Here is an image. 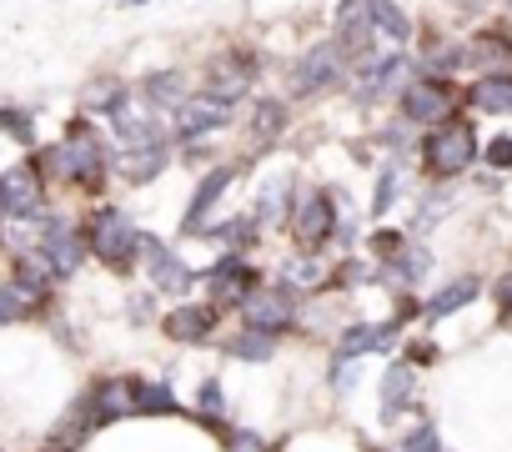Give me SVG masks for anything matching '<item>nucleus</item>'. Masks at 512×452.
<instances>
[{"instance_id":"f257e3e1","label":"nucleus","mask_w":512,"mask_h":452,"mask_svg":"<svg viewBox=\"0 0 512 452\" xmlns=\"http://www.w3.org/2000/svg\"><path fill=\"white\" fill-rule=\"evenodd\" d=\"M36 166H41V176H56L66 186L101 191L106 176H111V151H106V141L96 136L91 121H71L66 126V141L61 146H46Z\"/></svg>"},{"instance_id":"f03ea898","label":"nucleus","mask_w":512,"mask_h":452,"mask_svg":"<svg viewBox=\"0 0 512 452\" xmlns=\"http://www.w3.org/2000/svg\"><path fill=\"white\" fill-rule=\"evenodd\" d=\"M482 156V136L467 116H452L432 131H422L417 141V161L427 181H457L462 171H472V161Z\"/></svg>"},{"instance_id":"7ed1b4c3","label":"nucleus","mask_w":512,"mask_h":452,"mask_svg":"<svg viewBox=\"0 0 512 452\" xmlns=\"http://www.w3.org/2000/svg\"><path fill=\"white\" fill-rule=\"evenodd\" d=\"M292 247L302 252V257H322L332 242H337V232H342V216H337V196L327 191V186H307L302 196H297V211H292Z\"/></svg>"},{"instance_id":"20e7f679","label":"nucleus","mask_w":512,"mask_h":452,"mask_svg":"<svg viewBox=\"0 0 512 452\" xmlns=\"http://www.w3.org/2000/svg\"><path fill=\"white\" fill-rule=\"evenodd\" d=\"M141 232H136V221L121 211V206H101L91 221H86V252L96 262H106L111 272H131V262L141 257Z\"/></svg>"},{"instance_id":"39448f33","label":"nucleus","mask_w":512,"mask_h":452,"mask_svg":"<svg viewBox=\"0 0 512 452\" xmlns=\"http://www.w3.org/2000/svg\"><path fill=\"white\" fill-rule=\"evenodd\" d=\"M457 106H462V91H457L447 76H412V81L397 91V116H402L407 126H422V131L452 121Z\"/></svg>"},{"instance_id":"423d86ee","label":"nucleus","mask_w":512,"mask_h":452,"mask_svg":"<svg viewBox=\"0 0 512 452\" xmlns=\"http://www.w3.org/2000/svg\"><path fill=\"white\" fill-rule=\"evenodd\" d=\"M417 412H422V372L412 362L392 357L382 367V382H377V422H382V432L397 437L402 422L417 417Z\"/></svg>"},{"instance_id":"0eeeda50","label":"nucleus","mask_w":512,"mask_h":452,"mask_svg":"<svg viewBox=\"0 0 512 452\" xmlns=\"http://www.w3.org/2000/svg\"><path fill=\"white\" fill-rule=\"evenodd\" d=\"M256 76H262V56H256L251 46H226V51H216V56L201 66V91L236 106V101L251 96Z\"/></svg>"},{"instance_id":"6e6552de","label":"nucleus","mask_w":512,"mask_h":452,"mask_svg":"<svg viewBox=\"0 0 512 452\" xmlns=\"http://www.w3.org/2000/svg\"><path fill=\"white\" fill-rule=\"evenodd\" d=\"M236 317H241V327H251V332L287 337V332L302 322V297L287 292V287H277V282H262V287H256V292L236 307Z\"/></svg>"},{"instance_id":"1a4fd4ad","label":"nucleus","mask_w":512,"mask_h":452,"mask_svg":"<svg viewBox=\"0 0 512 452\" xmlns=\"http://www.w3.org/2000/svg\"><path fill=\"white\" fill-rule=\"evenodd\" d=\"M256 287H262V267H251V257L221 252L211 267H201V292H206V302L221 307V312L241 307Z\"/></svg>"},{"instance_id":"9d476101","label":"nucleus","mask_w":512,"mask_h":452,"mask_svg":"<svg viewBox=\"0 0 512 452\" xmlns=\"http://www.w3.org/2000/svg\"><path fill=\"white\" fill-rule=\"evenodd\" d=\"M347 71H352V66H347V56H342L332 41H312V46L292 61L287 86H292V96H297V101H312V96H327Z\"/></svg>"},{"instance_id":"9b49d317","label":"nucleus","mask_w":512,"mask_h":452,"mask_svg":"<svg viewBox=\"0 0 512 452\" xmlns=\"http://www.w3.org/2000/svg\"><path fill=\"white\" fill-rule=\"evenodd\" d=\"M221 317H226V312L201 297V302H176V307H166L156 327H161V337H166L171 347H206V342H216Z\"/></svg>"},{"instance_id":"f8f14e48","label":"nucleus","mask_w":512,"mask_h":452,"mask_svg":"<svg viewBox=\"0 0 512 452\" xmlns=\"http://www.w3.org/2000/svg\"><path fill=\"white\" fill-rule=\"evenodd\" d=\"M332 46L347 56L352 71H362V66L377 61V26H372V16H367V0H342V6H337Z\"/></svg>"},{"instance_id":"ddd939ff","label":"nucleus","mask_w":512,"mask_h":452,"mask_svg":"<svg viewBox=\"0 0 512 452\" xmlns=\"http://www.w3.org/2000/svg\"><path fill=\"white\" fill-rule=\"evenodd\" d=\"M86 402L96 412V427H116L126 417H141V377L131 372H111V377H96L86 387Z\"/></svg>"},{"instance_id":"4468645a","label":"nucleus","mask_w":512,"mask_h":452,"mask_svg":"<svg viewBox=\"0 0 512 452\" xmlns=\"http://www.w3.org/2000/svg\"><path fill=\"white\" fill-rule=\"evenodd\" d=\"M402 332H407V327H397L392 317H387V322H367V317H357V322H347V327L332 337V357H347V362H362V357H392V347H402Z\"/></svg>"},{"instance_id":"2eb2a0df","label":"nucleus","mask_w":512,"mask_h":452,"mask_svg":"<svg viewBox=\"0 0 512 452\" xmlns=\"http://www.w3.org/2000/svg\"><path fill=\"white\" fill-rule=\"evenodd\" d=\"M141 262H146V282L156 297H186L191 287H201V272L186 267L161 237H146L141 242Z\"/></svg>"},{"instance_id":"dca6fc26","label":"nucleus","mask_w":512,"mask_h":452,"mask_svg":"<svg viewBox=\"0 0 512 452\" xmlns=\"http://www.w3.org/2000/svg\"><path fill=\"white\" fill-rule=\"evenodd\" d=\"M236 186V166H211L201 181H196V191H191V201H186V216H181V237H206L211 232V216H216V206H221V196Z\"/></svg>"},{"instance_id":"f3484780","label":"nucleus","mask_w":512,"mask_h":452,"mask_svg":"<svg viewBox=\"0 0 512 452\" xmlns=\"http://www.w3.org/2000/svg\"><path fill=\"white\" fill-rule=\"evenodd\" d=\"M36 257H46V267H51L56 277H76L81 262H86V232H76L71 221H41Z\"/></svg>"},{"instance_id":"a211bd4d","label":"nucleus","mask_w":512,"mask_h":452,"mask_svg":"<svg viewBox=\"0 0 512 452\" xmlns=\"http://www.w3.org/2000/svg\"><path fill=\"white\" fill-rule=\"evenodd\" d=\"M41 206H46V176H41L36 161L0 171V211L26 221V216H41Z\"/></svg>"},{"instance_id":"6ab92c4d","label":"nucleus","mask_w":512,"mask_h":452,"mask_svg":"<svg viewBox=\"0 0 512 452\" xmlns=\"http://www.w3.org/2000/svg\"><path fill=\"white\" fill-rule=\"evenodd\" d=\"M297 176L292 171H272L262 176V186H256V201H251V221L262 226V232H272V226H292V211H297Z\"/></svg>"},{"instance_id":"aec40b11","label":"nucleus","mask_w":512,"mask_h":452,"mask_svg":"<svg viewBox=\"0 0 512 452\" xmlns=\"http://www.w3.org/2000/svg\"><path fill=\"white\" fill-rule=\"evenodd\" d=\"M231 121H236V106H231V101H216V96L196 91V96L171 116V131H176L181 141H201V136H211V131H226Z\"/></svg>"},{"instance_id":"412c9836","label":"nucleus","mask_w":512,"mask_h":452,"mask_svg":"<svg viewBox=\"0 0 512 452\" xmlns=\"http://www.w3.org/2000/svg\"><path fill=\"white\" fill-rule=\"evenodd\" d=\"M462 66H482V76H512V31L507 26H477L462 41Z\"/></svg>"},{"instance_id":"4be33fe9","label":"nucleus","mask_w":512,"mask_h":452,"mask_svg":"<svg viewBox=\"0 0 512 452\" xmlns=\"http://www.w3.org/2000/svg\"><path fill=\"white\" fill-rule=\"evenodd\" d=\"M407 66H417L407 51H392V56H377L372 66H362V71H352L357 81H352V96L362 101V106H372V101H382L387 91H402L407 81Z\"/></svg>"},{"instance_id":"5701e85b","label":"nucleus","mask_w":512,"mask_h":452,"mask_svg":"<svg viewBox=\"0 0 512 452\" xmlns=\"http://www.w3.org/2000/svg\"><path fill=\"white\" fill-rule=\"evenodd\" d=\"M166 166H171V146H166V141H156V146H121V151L111 156V171H116L126 186H151Z\"/></svg>"},{"instance_id":"b1692460","label":"nucleus","mask_w":512,"mask_h":452,"mask_svg":"<svg viewBox=\"0 0 512 452\" xmlns=\"http://www.w3.org/2000/svg\"><path fill=\"white\" fill-rule=\"evenodd\" d=\"M287 126H292V101H282V96H256V101H251L246 136H251V146H256V151L277 146V141L287 136Z\"/></svg>"},{"instance_id":"393cba45","label":"nucleus","mask_w":512,"mask_h":452,"mask_svg":"<svg viewBox=\"0 0 512 452\" xmlns=\"http://www.w3.org/2000/svg\"><path fill=\"white\" fill-rule=\"evenodd\" d=\"M477 297H482V277H477V272H462V277L442 282V287L427 297V307H422V322H427V327H437V322L457 317L462 307H477Z\"/></svg>"},{"instance_id":"a878e982","label":"nucleus","mask_w":512,"mask_h":452,"mask_svg":"<svg viewBox=\"0 0 512 452\" xmlns=\"http://www.w3.org/2000/svg\"><path fill=\"white\" fill-rule=\"evenodd\" d=\"M186 417H191L201 432H211V437H221V432L231 427V397H226L221 377H201V382H196V397H191Z\"/></svg>"},{"instance_id":"bb28decb","label":"nucleus","mask_w":512,"mask_h":452,"mask_svg":"<svg viewBox=\"0 0 512 452\" xmlns=\"http://www.w3.org/2000/svg\"><path fill=\"white\" fill-rule=\"evenodd\" d=\"M141 101L151 106V111H181L186 101H191V76L181 71V66H161V71H151L146 81H141Z\"/></svg>"},{"instance_id":"cd10ccee","label":"nucleus","mask_w":512,"mask_h":452,"mask_svg":"<svg viewBox=\"0 0 512 452\" xmlns=\"http://www.w3.org/2000/svg\"><path fill=\"white\" fill-rule=\"evenodd\" d=\"M282 337H267V332H251V327H236V332H226L221 337V357H231V362H246V367H267V362H277V347Z\"/></svg>"},{"instance_id":"c85d7f7f","label":"nucleus","mask_w":512,"mask_h":452,"mask_svg":"<svg viewBox=\"0 0 512 452\" xmlns=\"http://www.w3.org/2000/svg\"><path fill=\"white\" fill-rule=\"evenodd\" d=\"M116 141L121 146H156V141H166V126H161V116L146 101H131L116 116Z\"/></svg>"},{"instance_id":"c756f323","label":"nucleus","mask_w":512,"mask_h":452,"mask_svg":"<svg viewBox=\"0 0 512 452\" xmlns=\"http://www.w3.org/2000/svg\"><path fill=\"white\" fill-rule=\"evenodd\" d=\"M277 287H287V292H297V297H307V292H327L332 287V267H322L317 257H287L282 267H277Z\"/></svg>"},{"instance_id":"7c9ffc66","label":"nucleus","mask_w":512,"mask_h":452,"mask_svg":"<svg viewBox=\"0 0 512 452\" xmlns=\"http://www.w3.org/2000/svg\"><path fill=\"white\" fill-rule=\"evenodd\" d=\"M462 101L477 116H512V76H477L462 91Z\"/></svg>"},{"instance_id":"2f4dec72","label":"nucleus","mask_w":512,"mask_h":452,"mask_svg":"<svg viewBox=\"0 0 512 452\" xmlns=\"http://www.w3.org/2000/svg\"><path fill=\"white\" fill-rule=\"evenodd\" d=\"M126 106H131V91H126L121 76H96V81L81 91V111H86V116H111V121H116Z\"/></svg>"},{"instance_id":"473e14b6","label":"nucleus","mask_w":512,"mask_h":452,"mask_svg":"<svg viewBox=\"0 0 512 452\" xmlns=\"http://www.w3.org/2000/svg\"><path fill=\"white\" fill-rule=\"evenodd\" d=\"M427 267H432V252H427L422 242H407V247H402V252H397V257L382 267V277H387L397 292H412V287L427 277Z\"/></svg>"},{"instance_id":"72a5a7b5","label":"nucleus","mask_w":512,"mask_h":452,"mask_svg":"<svg viewBox=\"0 0 512 452\" xmlns=\"http://www.w3.org/2000/svg\"><path fill=\"white\" fill-rule=\"evenodd\" d=\"M206 242H216V247H226V252L246 257V252H251L256 242H262V226H256L251 216H226V221H211Z\"/></svg>"},{"instance_id":"f704fd0d","label":"nucleus","mask_w":512,"mask_h":452,"mask_svg":"<svg viewBox=\"0 0 512 452\" xmlns=\"http://www.w3.org/2000/svg\"><path fill=\"white\" fill-rule=\"evenodd\" d=\"M367 16H372V26H377V36H387L392 46H407L412 36H417V26H412V16L397 6V0H367Z\"/></svg>"},{"instance_id":"c9c22d12","label":"nucleus","mask_w":512,"mask_h":452,"mask_svg":"<svg viewBox=\"0 0 512 452\" xmlns=\"http://www.w3.org/2000/svg\"><path fill=\"white\" fill-rule=\"evenodd\" d=\"M141 417H186V402L176 397L171 377H141Z\"/></svg>"},{"instance_id":"e433bc0d","label":"nucleus","mask_w":512,"mask_h":452,"mask_svg":"<svg viewBox=\"0 0 512 452\" xmlns=\"http://www.w3.org/2000/svg\"><path fill=\"white\" fill-rule=\"evenodd\" d=\"M392 447H397V452H442L447 442H442V427H437L432 417H412V422L392 437Z\"/></svg>"},{"instance_id":"4c0bfd02","label":"nucleus","mask_w":512,"mask_h":452,"mask_svg":"<svg viewBox=\"0 0 512 452\" xmlns=\"http://www.w3.org/2000/svg\"><path fill=\"white\" fill-rule=\"evenodd\" d=\"M216 442H221V452H282L262 427H246V422H231Z\"/></svg>"},{"instance_id":"58836bf2","label":"nucleus","mask_w":512,"mask_h":452,"mask_svg":"<svg viewBox=\"0 0 512 452\" xmlns=\"http://www.w3.org/2000/svg\"><path fill=\"white\" fill-rule=\"evenodd\" d=\"M377 282H387L377 262H362V257H347L342 267H332V287H337V292H352V287H377Z\"/></svg>"},{"instance_id":"ea45409f","label":"nucleus","mask_w":512,"mask_h":452,"mask_svg":"<svg viewBox=\"0 0 512 452\" xmlns=\"http://www.w3.org/2000/svg\"><path fill=\"white\" fill-rule=\"evenodd\" d=\"M397 196H402V166L397 161H387L382 171H377V191H372V216L382 221L392 206H397Z\"/></svg>"},{"instance_id":"a19ab883","label":"nucleus","mask_w":512,"mask_h":452,"mask_svg":"<svg viewBox=\"0 0 512 452\" xmlns=\"http://www.w3.org/2000/svg\"><path fill=\"white\" fill-rule=\"evenodd\" d=\"M357 387H362V362L327 357V392H332V397H352Z\"/></svg>"},{"instance_id":"79ce46f5","label":"nucleus","mask_w":512,"mask_h":452,"mask_svg":"<svg viewBox=\"0 0 512 452\" xmlns=\"http://www.w3.org/2000/svg\"><path fill=\"white\" fill-rule=\"evenodd\" d=\"M31 307H41V297H36V292H26L21 282L0 287V327H6V322H16V317H26Z\"/></svg>"},{"instance_id":"37998d69","label":"nucleus","mask_w":512,"mask_h":452,"mask_svg":"<svg viewBox=\"0 0 512 452\" xmlns=\"http://www.w3.org/2000/svg\"><path fill=\"white\" fill-rule=\"evenodd\" d=\"M0 131L16 136L21 146H31V141H36V116L21 111V106H16V111H11V106H0Z\"/></svg>"},{"instance_id":"c03bdc74","label":"nucleus","mask_w":512,"mask_h":452,"mask_svg":"<svg viewBox=\"0 0 512 452\" xmlns=\"http://www.w3.org/2000/svg\"><path fill=\"white\" fill-rule=\"evenodd\" d=\"M402 362H412L417 372H422V367H437V362H442V347H437L432 337H407V342H402Z\"/></svg>"},{"instance_id":"a18cd8bd","label":"nucleus","mask_w":512,"mask_h":452,"mask_svg":"<svg viewBox=\"0 0 512 452\" xmlns=\"http://www.w3.org/2000/svg\"><path fill=\"white\" fill-rule=\"evenodd\" d=\"M482 161L492 171H512V131H497L492 141H482Z\"/></svg>"},{"instance_id":"49530a36","label":"nucleus","mask_w":512,"mask_h":452,"mask_svg":"<svg viewBox=\"0 0 512 452\" xmlns=\"http://www.w3.org/2000/svg\"><path fill=\"white\" fill-rule=\"evenodd\" d=\"M497 307H502V317H512V272L497 282Z\"/></svg>"},{"instance_id":"de8ad7c7","label":"nucleus","mask_w":512,"mask_h":452,"mask_svg":"<svg viewBox=\"0 0 512 452\" xmlns=\"http://www.w3.org/2000/svg\"><path fill=\"white\" fill-rule=\"evenodd\" d=\"M181 161H186V166H206V161H211V151H206V146H186V151H181Z\"/></svg>"},{"instance_id":"09e8293b","label":"nucleus","mask_w":512,"mask_h":452,"mask_svg":"<svg viewBox=\"0 0 512 452\" xmlns=\"http://www.w3.org/2000/svg\"><path fill=\"white\" fill-rule=\"evenodd\" d=\"M126 6H146V0H126Z\"/></svg>"},{"instance_id":"8fccbe9b","label":"nucleus","mask_w":512,"mask_h":452,"mask_svg":"<svg viewBox=\"0 0 512 452\" xmlns=\"http://www.w3.org/2000/svg\"><path fill=\"white\" fill-rule=\"evenodd\" d=\"M507 11H512V0H507Z\"/></svg>"}]
</instances>
